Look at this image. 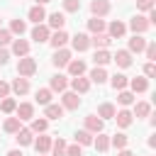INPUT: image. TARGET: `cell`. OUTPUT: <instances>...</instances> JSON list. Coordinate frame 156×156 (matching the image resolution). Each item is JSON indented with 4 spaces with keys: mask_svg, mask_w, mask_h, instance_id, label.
Segmentation results:
<instances>
[{
    "mask_svg": "<svg viewBox=\"0 0 156 156\" xmlns=\"http://www.w3.org/2000/svg\"><path fill=\"white\" fill-rule=\"evenodd\" d=\"M17 73H20L22 78L34 76V73H37V61H34L32 56H22V58H20V63H17Z\"/></svg>",
    "mask_w": 156,
    "mask_h": 156,
    "instance_id": "cell-1",
    "label": "cell"
},
{
    "mask_svg": "<svg viewBox=\"0 0 156 156\" xmlns=\"http://www.w3.org/2000/svg\"><path fill=\"white\" fill-rule=\"evenodd\" d=\"M61 102H63V105H61L63 110H78V107H80V98H78V93H73V90H71V93H63V95H61Z\"/></svg>",
    "mask_w": 156,
    "mask_h": 156,
    "instance_id": "cell-2",
    "label": "cell"
},
{
    "mask_svg": "<svg viewBox=\"0 0 156 156\" xmlns=\"http://www.w3.org/2000/svg\"><path fill=\"white\" fill-rule=\"evenodd\" d=\"M102 127H105V122H102L98 115H88V117H85V132H90V134H100Z\"/></svg>",
    "mask_w": 156,
    "mask_h": 156,
    "instance_id": "cell-3",
    "label": "cell"
},
{
    "mask_svg": "<svg viewBox=\"0 0 156 156\" xmlns=\"http://www.w3.org/2000/svg\"><path fill=\"white\" fill-rule=\"evenodd\" d=\"M129 27H132V32H134V34H144V32H146L151 24H149V20H146L144 15H136V17H132Z\"/></svg>",
    "mask_w": 156,
    "mask_h": 156,
    "instance_id": "cell-4",
    "label": "cell"
},
{
    "mask_svg": "<svg viewBox=\"0 0 156 156\" xmlns=\"http://www.w3.org/2000/svg\"><path fill=\"white\" fill-rule=\"evenodd\" d=\"M49 37H51V29H49L46 24H37V27L32 29V39H34L37 44H44V41H49Z\"/></svg>",
    "mask_w": 156,
    "mask_h": 156,
    "instance_id": "cell-5",
    "label": "cell"
},
{
    "mask_svg": "<svg viewBox=\"0 0 156 156\" xmlns=\"http://www.w3.org/2000/svg\"><path fill=\"white\" fill-rule=\"evenodd\" d=\"M90 12H93V17H105L110 12V0H93Z\"/></svg>",
    "mask_w": 156,
    "mask_h": 156,
    "instance_id": "cell-6",
    "label": "cell"
},
{
    "mask_svg": "<svg viewBox=\"0 0 156 156\" xmlns=\"http://www.w3.org/2000/svg\"><path fill=\"white\" fill-rule=\"evenodd\" d=\"M71 44H73V49H76V51H88V49H90V37L78 32L76 37H71Z\"/></svg>",
    "mask_w": 156,
    "mask_h": 156,
    "instance_id": "cell-7",
    "label": "cell"
},
{
    "mask_svg": "<svg viewBox=\"0 0 156 156\" xmlns=\"http://www.w3.org/2000/svg\"><path fill=\"white\" fill-rule=\"evenodd\" d=\"M17 119L20 122H27V119H32L34 117V105L32 102H22V105H17Z\"/></svg>",
    "mask_w": 156,
    "mask_h": 156,
    "instance_id": "cell-8",
    "label": "cell"
},
{
    "mask_svg": "<svg viewBox=\"0 0 156 156\" xmlns=\"http://www.w3.org/2000/svg\"><path fill=\"white\" fill-rule=\"evenodd\" d=\"M68 39H71V37H68V34H66V32H63V29H58V32H54V34H51V37H49V44H51V46H54V49H63V46H66V41H68Z\"/></svg>",
    "mask_w": 156,
    "mask_h": 156,
    "instance_id": "cell-9",
    "label": "cell"
},
{
    "mask_svg": "<svg viewBox=\"0 0 156 156\" xmlns=\"http://www.w3.org/2000/svg\"><path fill=\"white\" fill-rule=\"evenodd\" d=\"M68 61H71V51H68V49H56L51 63H54L56 68H61V66H68Z\"/></svg>",
    "mask_w": 156,
    "mask_h": 156,
    "instance_id": "cell-10",
    "label": "cell"
},
{
    "mask_svg": "<svg viewBox=\"0 0 156 156\" xmlns=\"http://www.w3.org/2000/svg\"><path fill=\"white\" fill-rule=\"evenodd\" d=\"M112 61H115L119 68H129V66H132V54H129L127 49H119V51L112 56Z\"/></svg>",
    "mask_w": 156,
    "mask_h": 156,
    "instance_id": "cell-11",
    "label": "cell"
},
{
    "mask_svg": "<svg viewBox=\"0 0 156 156\" xmlns=\"http://www.w3.org/2000/svg\"><path fill=\"white\" fill-rule=\"evenodd\" d=\"M107 29H110V32H107V37H110V39H119V37H124L127 24H124V22H119V20H115V22H112Z\"/></svg>",
    "mask_w": 156,
    "mask_h": 156,
    "instance_id": "cell-12",
    "label": "cell"
},
{
    "mask_svg": "<svg viewBox=\"0 0 156 156\" xmlns=\"http://www.w3.org/2000/svg\"><path fill=\"white\" fill-rule=\"evenodd\" d=\"M144 49H146V39H144L141 34H134V37L129 39V49H127V51H129V54H139V51H144Z\"/></svg>",
    "mask_w": 156,
    "mask_h": 156,
    "instance_id": "cell-13",
    "label": "cell"
},
{
    "mask_svg": "<svg viewBox=\"0 0 156 156\" xmlns=\"http://www.w3.org/2000/svg\"><path fill=\"white\" fill-rule=\"evenodd\" d=\"M10 90H12L15 95H24V93H29V80L20 76V78H15V80H12V85H10Z\"/></svg>",
    "mask_w": 156,
    "mask_h": 156,
    "instance_id": "cell-14",
    "label": "cell"
},
{
    "mask_svg": "<svg viewBox=\"0 0 156 156\" xmlns=\"http://www.w3.org/2000/svg\"><path fill=\"white\" fill-rule=\"evenodd\" d=\"M63 24H66L63 12H51V15H49V24H46L49 29H56V32H58V29H63Z\"/></svg>",
    "mask_w": 156,
    "mask_h": 156,
    "instance_id": "cell-15",
    "label": "cell"
},
{
    "mask_svg": "<svg viewBox=\"0 0 156 156\" xmlns=\"http://www.w3.org/2000/svg\"><path fill=\"white\" fill-rule=\"evenodd\" d=\"M12 54H17L20 58L22 56H29V41L27 39H15L12 41Z\"/></svg>",
    "mask_w": 156,
    "mask_h": 156,
    "instance_id": "cell-16",
    "label": "cell"
},
{
    "mask_svg": "<svg viewBox=\"0 0 156 156\" xmlns=\"http://www.w3.org/2000/svg\"><path fill=\"white\" fill-rule=\"evenodd\" d=\"M115 119H117V127H122V129H127V127L132 124V119H134V115H132L129 110H119V112H115Z\"/></svg>",
    "mask_w": 156,
    "mask_h": 156,
    "instance_id": "cell-17",
    "label": "cell"
},
{
    "mask_svg": "<svg viewBox=\"0 0 156 156\" xmlns=\"http://www.w3.org/2000/svg\"><path fill=\"white\" fill-rule=\"evenodd\" d=\"M34 144V149H37V154H46L49 149H51V136H46V134H41V136H37V141H32Z\"/></svg>",
    "mask_w": 156,
    "mask_h": 156,
    "instance_id": "cell-18",
    "label": "cell"
},
{
    "mask_svg": "<svg viewBox=\"0 0 156 156\" xmlns=\"http://www.w3.org/2000/svg\"><path fill=\"white\" fill-rule=\"evenodd\" d=\"M27 17H29L32 22H37V24H41V22L46 20V12H44V7H41V5H34V7H29V12H27Z\"/></svg>",
    "mask_w": 156,
    "mask_h": 156,
    "instance_id": "cell-19",
    "label": "cell"
},
{
    "mask_svg": "<svg viewBox=\"0 0 156 156\" xmlns=\"http://www.w3.org/2000/svg\"><path fill=\"white\" fill-rule=\"evenodd\" d=\"M71 88H73V93H88L90 90V80L83 78V76H78V78L71 80Z\"/></svg>",
    "mask_w": 156,
    "mask_h": 156,
    "instance_id": "cell-20",
    "label": "cell"
},
{
    "mask_svg": "<svg viewBox=\"0 0 156 156\" xmlns=\"http://www.w3.org/2000/svg\"><path fill=\"white\" fill-rule=\"evenodd\" d=\"M110 41H112V39H110V37L102 32V34H93L90 46H95V49H107V46H110Z\"/></svg>",
    "mask_w": 156,
    "mask_h": 156,
    "instance_id": "cell-21",
    "label": "cell"
},
{
    "mask_svg": "<svg viewBox=\"0 0 156 156\" xmlns=\"http://www.w3.org/2000/svg\"><path fill=\"white\" fill-rule=\"evenodd\" d=\"M93 61H95V66H107V63L112 61V54H110L107 49H98L95 56H93Z\"/></svg>",
    "mask_w": 156,
    "mask_h": 156,
    "instance_id": "cell-22",
    "label": "cell"
},
{
    "mask_svg": "<svg viewBox=\"0 0 156 156\" xmlns=\"http://www.w3.org/2000/svg\"><path fill=\"white\" fill-rule=\"evenodd\" d=\"M68 73H71L73 78L83 76V73H85V61H80V58H76V61H68Z\"/></svg>",
    "mask_w": 156,
    "mask_h": 156,
    "instance_id": "cell-23",
    "label": "cell"
},
{
    "mask_svg": "<svg viewBox=\"0 0 156 156\" xmlns=\"http://www.w3.org/2000/svg\"><path fill=\"white\" fill-rule=\"evenodd\" d=\"M129 88H132V93H146L149 90V78H132Z\"/></svg>",
    "mask_w": 156,
    "mask_h": 156,
    "instance_id": "cell-24",
    "label": "cell"
},
{
    "mask_svg": "<svg viewBox=\"0 0 156 156\" xmlns=\"http://www.w3.org/2000/svg\"><path fill=\"white\" fill-rule=\"evenodd\" d=\"M61 117H63V107L61 105H46L44 119H61Z\"/></svg>",
    "mask_w": 156,
    "mask_h": 156,
    "instance_id": "cell-25",
    "label": "cell"
},
{
    "mask_svg": "<svg viewBox=\"0 0 156 156\" xmlns=\"http://www.w3.org/2000/svg\"><path fill=\"white\" fill-rule=\"evenodd\" d=\"M98 117L105 122V119H112L115 117V105L112 102H102L100 107H98Z\"/></svg>",
    "mask_w": 156,
    "mask_h": 156,
    "instance_id": "cell-26",
    "label": "cell"
},
{
    "mask_svg": "<svg viewBox=\"0 0 156 156\" xmlns=\"http://www.w3.org/2000/svg\"><path fill=\"white\" fill-rule=\"evenodd\" d=\"M110 83H112V88H115V90H124V88L129 85V78H127L124 73H115V76L110 78Z\"/></svg>",
    "mask_w": 156,
    "mask_h": 156,
    "instance_id": "cell-27",
    "label": "cell"
},
{
    "mask_svg": "<svg viewBox=\"0 0 156 156\" xmlns=\"http://www.w3.org/2000/svg\"><path fill=\"white\" fill-rule=\"evenodd\" d=\"M2 129H5L7 134H17V132L22 129V122H20L17 117H7V119H5V124H2Z\"/></svg>",
    "mask_w": 156,
    "mask_h": 156,
    "instance_id": "cell-28",
    "label": "cell"
},
{
    "mask_svg": "<svg viewBox=\"0 0 156 156\" xmlns=\"http://www.w3.org/2000/svg\"><path fill=\"white\" fill-rule=\"evenodd\" d=\"M15 139H17V144H22V146H29V144L34 141V132H32V129H20Z\"/></svg>",
    "mask_w": 156,
    "mask_h": 156,
    "instance_id": "cell-29",
    "label": "cell"
},
{
    "mask_svg": "<svg viewBox=\"0 0 156 156\" xmlns=\"http://www.w3.org/2000/svg\"><path fill=\"white\" fill-rule=\"evenodd\" d=\"M88 29H90L93 34H102V32H105V20H100V17H90V20H88Z\"/></svg>",
    "mask_w": 156,
    "mask_h": 156,
    "instance_id": "cell-30",
    "label": "cell"
},
{
    "mask_svg": "<svg viewBox=\"0 0 156 156\" xmlns=\"http://www.w3.org/2000/svg\"><path fill=\"white\" fill-rule=\"evenodd\" d=\"M90 80H93V83H98V85H100V83H105V80H107V71H105L102 66H95V68L90 71Z\"/></svg>",
    "mask_w": 156,
    "mask_h": 156,
    "instance_id": "cell-31",
    "label": "cell"
},
{
    "mask_svg": "<svg viewBox=\"0 0 156 156\" xmlns=\"http://www.w3.org/2000/svg\"><path fill=\"white\" fill-rule=\"evenodd\" d=\"M66 85H68L66 76H61V73H58V76H54V78H51V88H49V90H51V93H54V90H58V93H61V90H66Z\"/></svg>",
    "mask_w": 156,
    "mask_h": 156,
    "instance_id": "cell-32",
    "label": "cell"
},
{
    "mask_svg": "<svg viewBox=\"0 0 156 156\" xmlns=\"http://www.w3.org/2000/svg\"><path fill=\"white\" fill-rule=\"evenodd\" d=\"M32 132H37V134H44L46 129H49V119H44V117H39V119H32V127H29Z\"/></svg>",
    "mask_w": 156,
    "mask_h": 156,
    "instance_id": "cell-33",
    "label": "cell"
},
{
    "mask_svg": "<svg viewBox=\"0 0 156 156\" xmlns=\"http://www.w3.org/2000/svg\"><path fill=\"white\" fill-rule=\"evenodd\" d=\"M93 146H95L98 151H107V149H110V136H105V134L100 132L98 139H93Z\"/></svg>",
    "mask_w": 156,
    "mask_h": 156,
    "instance_id": "cell-34",
    "label": "cell"
},
{
    "mask_svg": "<svg viewBox=\"0 0 156 156\" xmlns=\"http://www.w3.org/2000/svg\"><path fill=\"white\" fill-rule=\"evenodd\" d=\"M37 102L39 105H51V90L49 88H39L37 90Z\"/></svg>",
    "mask_w": 156,
    "mask_h": 156,
    "instance_id": "cell-35",
    "label": "cell"
},
{
    "mask_svg": "<svg viewBox=\"0 0 156 156\" xmlns=\"http://www.w3.org/2000/svg\"><path fill=\"white\" fill-rule=\"evenodd\" d=\"M76 144H80V146H88V144H93V134H90V132H85V129L76 132Z\"/></svg>",
    "mask_w": 156,
    "mask_h": 156,
    "instance_id": "cell-36",
    "label": "cell"
},
{
    "mask_svg": "<svg viewBox=\"0 0 156 156\" xmlns=\"http://www.w3.org/2000/svg\"><path fill=\"white\" fill-rule=\"evenodd\" d=\"M110 144H112L115 149H127V144H129V136H127V134H115V136L110 139Z\"/></svg>",
    "mask_w": 156,
    "mask_h": 156,
    "instance_id": "cell-37",
    "label": "cell"
},
{
    "mask_svg": "<svg viewBox=\"0 0 156 156\" xmlns=\"http://www.w3.org/2000/svg\"><path fill=\"white\" fill-rule=\"evenodd\" d=\"M24 29H27V24H24V20H12L10 22V34H24Z\"/></svg>",
    "mask_w": 156,
    "mask_h": 156,
    "instance_id": "cell-38",
    "label": "cell"
},
{
    "mask_svg": "<svg viewBox=\"0 0 156 156\" xmlns=\"http://www.w3.org/2000/svg\"><path fill=\"white\" fill-rule=\"evenodd\" d=\"M117 100H119V105H132V102H134V93H132V90H119Z\"/></svg>",
    "mask_w": 156,
    "mask_h": 156,
    "instance_id": "cell-39",
    "label": "cell"
},
{
    "mask_svg": "<svg viewBox=\"0 0 156 156\" xmlns=\"http://www.w3.org/2000/svg\"><path fill=\"white\" fill-rule=\"evenodd\" d=\"M0 110L10 115V112H15V110H17V102H15L12 98H2V102H0Z\"/></svg>",
    "mask_w": 156,
    "mask_h": 156,
    "instance_id": "cell-40",
    "label": "cell"
},
{
    "mask_svg": "<svg viewBox=\"0 0 156 156\" xmlns=\"http://www.w3.org/2000/svg\"><path fill=\"white\" fill-rule=\"evenodd\" d=\"M149 112H151V105L149 102H136V107H134V115L136 117H149Z\"/></svg>",
    "mask_w": 156,
    "mask_h": 156,
    "instance_id": "cell-41",
    "label": "cell"
},
{
    "mask_svg": "<svg viewBox=\"0 0 156 156\" xmlns=\"http://www.w3.org/2000/svg\"><path fill=\"white\" fill-rule=\"evenodd\" d=\"M51 151H54V156H66V141L63 139H56L51 144Z\"/></svg>",
    "mask_w": 156,
    "mask_h": 156,
    "instance_id": "cell-42",
    "label": "cell"
},
{
    "mask_svg": "<svg viewBox=\"0 0 156 156\" xmlns=\"http://www.w3.org/2000/svg\"><path fill=\"white\" fill-rule=\"evenodd\" d=\"M63 10L66 12H78L80 10V0H63Z\"/></svg>",
    "mask_w": 156,
    "mask_h": 156,
    "instance_id": "cell-43",
    "label": "cell"
},
{
    "mask_svg": "<svg viewBox=\"0 0 156 156\" xmlns=\"http://www.w3.org/2000/svg\"><path fill=\"white\" fill-rule=\"evenodd\" d=\"M136 7L141 12H149V10H154V0H136Z\"/></svg>",
    "mask_w": 156,
    "mask_h": 156,
    "instance_id": "cell-44",
    "label": "cell"
},
{
    "mask_svg": "<svg viewBox=\"0 0 156 156\" xmlns=\"http://www.w3.org/2000/svg\"><path fill=\"white\" fill-rule=\"evenodd\" d=\"M144 76H146V78H154V76H156V63H154V61H149V63L144 66Z\"/></svg>",
    "mask_w": 156,
    "mask_h": 156,
    "instance_id": "cell-45",
    "label": "cell"
},
{
    "mask_svg": "<svg viewBox=\"0 0 156 156\" xmlns=\"http://www.w3.org/2000/svg\"><path fill=\"white\" fill-rule=\"evenodd\" d=\"M10 41H12L10 29H0V46H5V44H10Z\"/></svg>",
    "mask_w": 156,
    "mask_h": 156,
    "instance_id": "cell-46",
    "label": "cell"
},
{
    "mask_svg": "<svg viewBox=\"0 0 156 156\" xmlns=\"http://www.w3.org/2000/svg\"><path fill=\"white\" fill-rule=\"evenodd\" d=\"M66 156H83V151L78 144H73V146H66Z\"/></svg>",
    "mask_w": 156,
    "mask_h": 156,
    "instance_id": "cell-47",
    "label": "cell"
},
{
    "mask_svg": "<svg viewBox=\"0 0 156 156\" xmlns=\"http://www.w3.org/2000/svg\"><path fill=\"white\" fill-rule=\"evenodd\" d=\"M144 51H146V58H149V61H154V58H156V44H146V49H144Z\"/></svg>",
    "mask_w": 156,
    "mask_h": 156,
    "instance_id": "cell-48",
    "label": "cell"
},
{
    "mask_svg": "<svg viewBox=\"0 0 156 156\" xmlns=\"http://www.w3.org/2000/svg\"><path fill=\"white\" fill-rule=\"evenodd\" d=\"M7 58H10V51H7L5 46H0V66H5V63H7Z\"/></svg>",
    "mask_w": 156,
    "mask_h": 156,
    "instance_id": "cell-49",
    "label": "cell"
},
{
    "mask_svg": "<svg viewBox=\"0 0 156 156\" xmlns=\"http://www.w3.org/2000/svg\"><path fill=\"white\" fill-rule=\"evenodd\" d=\"M7 95H10V85L5 80H0V98H7Z\"/></svg>",
    "mask_w": 156,
    "mask_h": 156,
    "instance_id": "cell-50",
    "label": "cell"
},
{
    "mask_svg": "<svg viewBox=\"0 0 156 156\" xmlns=\"http://www.w3.org/2000/svg\"><path fill=\"white\" fill-rule=\"evenodd\" d=\"M117 156H134V154H132L129 149H119V154H117Z\"/></svg>",
    "mask_w": 156,
    "mask_h": 156,
    "instance_id": "cell-51",
    "label": "cell"
},
{
    "mask_svg": "<svg viewBox=\"0 0 156 156\" xmlns=\"http://www.w3.org/2000/svg\"><path fill=\"white\" fill-rule=\"evenodd\" d=\"M7 156H24L20 149H12V151H7Z\"/></svg>",
    "mask_w": 156,
    "mask_h": 156,
    "instance_id": "cell-52",
    "label": "cell"
},
{
    "mask_svg": "<svg viewBox=\"0 0 156 156\" xmlns=\"http://www.w3.org/2000/svg\"><path fill=\"white\" fill-rule=\"evenodd\" d=\"M46 2H51V0H37V5H41V7H44Z\"/></svg>",
    "mask_w": 156,
    "mask_h": 156,
    "instance_id": "cell-53",
    "label": "cell"
},
{
    "mask_svg": "<svg viewBox=\"0 0 156 156\" xmlns=\"http://www.w3.org/2000/svg\"><path fill=\"white\" fill-rule=\"evenodd\" d=\"M37 156H46V154H37Z\"/></svg>",
    "mask_w": 156,
    "mask_h": 156,
    "instance_id": "cell-54",
    "label": "cell"
}]
</instances>
